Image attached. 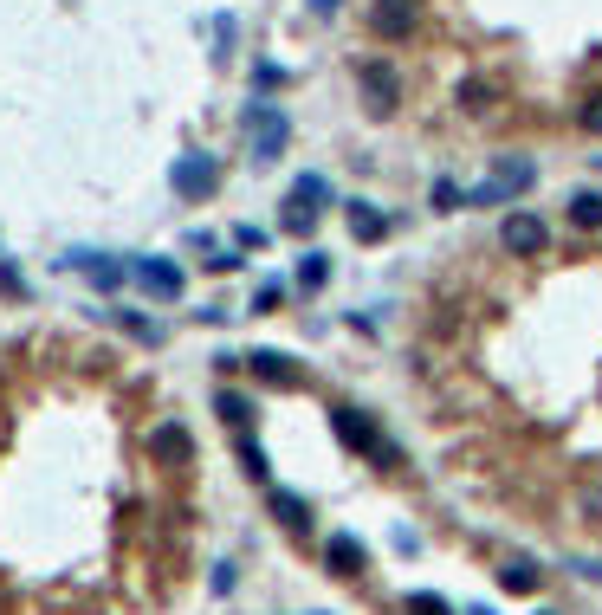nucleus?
Listing matches in <instances>:
<instances>
[{"label": "nucleus", "instance_id": "4", "mask_svg": "<svg viewBox=\"0 0 602 615\" xmlns=\"http://www.w3.org/2000/svg\"><path fill=\"white\" fill-rule=\"evenodd\" d=\"M130 279L143 285L149 298H182V266H175V259H156V253H136V259H130Z\"/></svg>", "mask_w": 602, "mask_h": 615}, {"label": "nucleus", "instance_id": "7", "mask_svg": "<svg viewBox=\"0 0 602 615\" xmlns=\"http://www.w3.org/2000/svg\"><path fill=\"white\" fill-rule=\"evenodd\" d=\"M331 428H337V441H344L350 454H376V460H382V434L369 428L357 408H331Z\"/></svg>", "mask_w": 602, "mask_h": 615}, {"label": "nucleus", "instance_id": "21", "mask_svg": "<svg viewBox=\"0 0 602 615\" xmlns=\"http://www.w3.org/2000/svg\"><path fill=\"white\" fill-rule=\"evenodd\" d=\"M272 512H279L292 531H305V525H311V518H305V499H292V492H272Z\"/></svg>", "mask_w": 602, "mask_h": 615}, {"label": "nucleus", "instance_id": "27", "mask_svg": "<svg viewBox=\"0 0 602 615\" xmlns=\"http://www.w3.org/2000/svg\"><path fill=\"white\" fill-rule=\"evenodd\" d=\"M583 130H590V136H602V98H590V104H583Z\"/></svg>", "mask_w": 602, "mask_h": 615}, {"label": "nucleus", "instance_id": "30", "mask_svg": "<svg viewBox=\"0 0 602 615\" xmlns=\"http://www.w3.org/2000/svg\"><path fill=\"white\" fill-rule=\"evenodd\" d=\"M311 7H318V13H337V0H311Z\"/></svg>", "mask_w": 602, "mask_h": 615}, {"label": "nucleus", "instance_id": "16", "mask_svg": "<svg viewBox=\"0 0 602 615\" xmlns=\"http://www.w3.org/2000/svg\"><path fill=\"white\" fill-rule=\"evenodd\" d=\"M292 201H305V208H331V182H324V175H298Z\"/></svg>", "mask_w": 602, "mask_h": 615}, {"label": "nucleus", "instance_id": "17", "mask_svg": "<svg viewBox=\"0 0 602 615\" xmlns=\"http://www.w3.org/2000/svg\"><path fill=\"white\" fill-rule=\"evenodd\" d=\"M156 460H188V428H156Z\"/></svg>", "mask_w": 602, "mask_h": 615}, {"label": "nucleus", "instance_id": "5", "mask_svg": "<svg viewBox=\"0 0 602 615\" xmlns=\"http://www.w3.org/2000/svg\"><path fill=\"white\" fill-rule=\"evenodd\" d=\"M169 182H175V195H182V201H208L214 182H221V169H214V156H175Z\"/></svg>", "mask_w": 602, "mask_h": 615}, {"label": "nucleus", "instance_id": "11", "mask_svg": "<svg viewBox=\"0 0 602 615\" xmlns=\"http://www.w3.org/2000/svg\"><path fill=\"white\" fill-rule=\"evenodd\" d=\"M65 266H78V272H91V285H104V292H111V285H123V259H111V253H72L65 259Z\"/></svg>", "mask_w": 602, "mask_h": 615}, {"label": "nucleus", "instance_id": "20", "mask_svg": "<svg viewBox=\"0 0 602 615\" xmlns=\"http://www.w3.org/2000/svg\"><path fill=\"white\" fill-rule=\"evenodd\" d=\"M428 201H434V208H441V214H454V208H460V201H467V188H460V182H447V175H434V188H428Z\"/></svg>", "mask_w": 602, "mask_h": 615}, {"label": "nucleus", "instance_id": "22", "mask_svg": "<svg viewBox=\"0 0 602 615\" xmlns=\"http://www.w3.org/2000/svg\"><path fill=\"white\" fill-rule=\"evenodd\" d=\"M408 615H454V609H447V603H441V596H428V590H415V596H408Z\"/></svg>", "mask_w": 602, "mask_h": 615}, {"label": "nucleus", "instance_id": "26", "mask_svg": "<svg viewBox=\"0 0 602 615\" xmlns=\"http://www.w3.org/2000/svg\"><path fill=\"white\" fill-rule=\"evenodd\" d=\"M240 460H246V473H259V480H266V454H259L253 441H240Z\"/></svg>", "mask_w": 602, "mask_h": 615}, {"label": "nucleus", "instance_id": "10", "mask_svg": "<svg viewBox=\"0 0 602 615\" xmlns=\"http://www.w3.org/2000/svg\"><path fill=\"white\" fill-rule=\"evenodd\" d=\"M246 369H253L259 382H279V389H298V363H292V357H279V350H253V357H246Z\"/></svg>", "mask_w": 602, "mask_h": 615}, {"label": "nucleus", "instance_id": "19", "mask_svg": "<svg viewBox=\"0 0 602 615\" xmlns=\"http://www.w3.org/2000/svg\"><path fill=\"white\" fill-rule=\"evenodd\" d=\"M492 98H499V91H492L486 78H467V85H460V111H492Z\"/></svg>", "mask_w": 602, "mask_h": 615}, {"label": "nucleus", "instance_id": "3", "mask_svg": "<svg viewBox=\"0 0 602 615\" xmlns=\"http://www.w3.org/2000/svg\"><path fill=\"white\" fill-rule=\"evenodd\" d=\"M544 240H551V227H544L531 208H518V214H505V221H499V246H505V253H518V259H538Z\"/></svg>", "mask_w": 602, "mask_h": 615}, {"label": "nucleus", "instance_id": "14", "mask_svg": "<svg viewBox=\"0 0 602 615\" xmlns=\"http://www.w3.org/2000/svg\"><path fill=\"white\" fill-rule=\"evenodd\" d=\"M324 279H331V253H305V259H298V292H324Z\"/></svg>", "mask_w": 602, "mask_h": 615}, {"label": "nucleus", "instance_id": "8", "mask_svg": "<svg viewBox=\"0 0 602 615\" xmlns=\"http://www.w3.org/2000/svg\"><path fill=\"white\" fill-rule=\"evenodd\" d=\"M415 20H421L415 0H376V7H369V26H376L382 39H408V33H415Z\"/></svg>", "mask_w": 602, "mask_h": 615}, {"label": "nucleus", "instance_id": "29", "mask_svg": "<svg viewBox=\"0 0 602 615\" xmlns=\"http://www.w3.org/2000/svg\"><path fill=\"white\" fill-rule=\"evenodd\" d=\"M583 512H596V518H602V486H583Z\"/></svg>", "mask_w": 602, "mask_h": 615}, {"label": "nucleus", "instance_id": "28", "mask_svg": "<svg viewBox=\"0 0 602 615\" xmlns=\"http://www.w3.org/2000/svg\"><path fill=\"white\" fill-rule=\"evenodd\" d=\"M253 85H259V91H272V85H285V72H279V65H259Z\"/></svg>", "mask_w": 602, "mask_h": 615}, {"label": "nucleus", "instance_id": "23", "mask_svg": "<svg viewBox=\"0 0 602 615\" xmlns=\"http://www.w3.org/2000/svg\"><path fill=\"white\" fill-rule=\"evenodd\" d=\"M272 305H285V285H279V279H266V285L253 292V311H272Z\"/></svg>", "mask_w": 602, "mask_h": 615}, {"label": "nucleus", "instance_id": "12", "mask_svg": "<svg viewBox=\"0 0 602 615\" xmlns=\"http://www.w3.org/2000/svg\"><path fill=\"white\" fill-rule=\"evenodd\" d=\"M324 564H331L337 577H357V570H363V544L350 538V531H337V538L324 544Z\"/></svg>", "mask_w": 602, "mask_h": 615}, {"label": "nucleus", "instance_id": "6", "mask_svg": "<svg viewBox=\"0 0 602 615\" xmlns=\"http://www.w3.org/2000/svg\"><path fill=\"white\" fill-rule=\"evenodd\" d=\"M357 91H363V111L369 117H389L402 104V85H395L389 65H357Z\"/></svg>", "mask_w": 602, "mask_h": 615}, {"label": "nucleus", "instance_id": "25", "mask_svg": "<svg viewBox=\"0 0 602 615\" xmlns=\"http://www.w3.org/2000/svg\"><path fill=\"white\" fill-rule=\"evenodd\" d=\"M117 324H123V331H130V337H143V344H156V324H143V318H130V311H117Z\"/></svg>", "mask_w": 602, "mask_h": 615}, {"label": "nucleus", "instance_id": "31", "mask_svg": "<svg viewBox=\"0 0 602 615\" xmlns=\"http://www.w3.org/2000/svg\"><path fill=\"white\" fill-rule=\"evenodd\" d=\"M538 615H551V609H538Z\"/></svg>", "mask_w": 602, "mask_h": 615}, {"label": "nucleus", "instance_id": "1", "mask_svg": "<svg viewBox=\"0 0 602 615\" xmlns=\"http://www.w3.org/2000/svg\"><path fill=\"white\" fill-rule=\"evenodd\" d=\"M531 182H538V162H525V156H505L499 169H492L486 182L467 195V208H505V201H518Z\"/></svg>", "mask_w": 602, "mask_h": 615}, {"label": "nucleus", "instance_id": "18", "mask_svg": "<svg viewBox=\"0 0 602 615\" xmlns=\"http://www.w3.org/2000/svg\"><path fill=\"white\" fill-rule=\"evenodd\" d=\"M279 227H285V234H311V227H318V208H305V201H285Z\"/></svg>", "mask_w": 602, "mask_h": 615}, {"label": "nucleus", "instance_id": "9", "mask_svg": "<svg viewBox=\"0 0 602 615\" xmlns=\"http://www.w3.org/2000/svg\"><path fill=\"white\" fill-rule=\"evenodd\" d=\"M344 221H350V240H363V246L389 234V221H382L376 201H344Z\"/></svg>", "mask_w": 602, "mask_h": 615}, {"label": "nucleus", "instance_id": "2", "mask_svg": "<svg viewBox=\"0 0 602 615\" xmlns=\"http://www.w3.org/2000/svg\"><path fill=\"white\" fill-rule=\"evenodd\" d=\"M246 143H253L259 162H272L285 143H292V117L279 104H246Z\"/></svg>", "mask_w": 602, "mask_h": 615}, {"label": "nucleus", "instance_id": "24", "mask_svg": "<svg viewBox=\"0 0 602 615\" xmlns=\"http://www.w3.org/2000/svg\"><path fill=\"white\" fill-rule=\"evenodd\" d=\"M214 408H221L227 421H246V395H234V389H221V395H214Z\"/></svg>", "mask_w": 602, "mask_h": 615}, {"label": "nucleus", "instance_id": "15", "mask_svg": "<svg viewBox=\"0 0 602 615\" xmlns=\"http://www.w3.org/2000/svg\"><path fill=\"white\" fill-rule=\"evenodd\" d=\"M570 221H577V227H602V195H596V188H577V195H570Z\"/></svg>", "mask_w": 602, "mask_h": 615}, {"label": "nucleus", "instance_id": "13", "mask_svg": "<svg viewBox=\"0 0 602 615\" xmlns=\"http://www.w3.org/2000/svg\"><path fill=\"white\" fill-rule=\"evenodd\" d=\"M499 583H505V590H512V596H538L544 570H538V564H505V570H499Z\"/></svg>", "mask_w": 602, "mask_h": 615}]
</instances>
